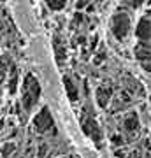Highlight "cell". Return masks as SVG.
I'll return each instance as SVG.
<instances>
[{"label": "cell", "instance_id": "6da1fadb", "mask_svg": "<svg viewBox=\"0 0 151 158\" xmlns=\"http://www.w3.org/2000/svg\"><path fill=\"white\" fill-rule=\"evenodd\" d=\"M112 28H114V34H116L118 39H123L127 35V30H128V18L123 16V14H118L112 19Z\"/></svg>", "mask_w": 151, "mask_h": 158}, {"label": "cell", "instance_id": "7a4b0ae2", "mask_svg": "<svg viewBox=\"0 0 151 158\" xmlns=\"http://www.w3.org/2000/svg\"><path fill=\"white\" fill-rule=\"evenodd\" d=\"M35 127L39 128V132H46L48 128L53 127V119H51L48 109H42V113L37 114V118H35Z\"/></svg>", "mask_w": 151, "mask_h": 158}, {"label": "cell", "instance_id": "8992f818", "mask_svg": "<svg viewBox=\"0 0 151 158\" xmlns=\"http://www.w3.org/2000/svg\"><path fill=\"white\" fill-rule=\"evenodd\" d=\"M65 86H67V93L70 95V98H72V100H78V93H76V88L72 86V83L65 79Z\"/></svg>", "mask_w": 151, "mask_h": 158}, {"label": "cell", "instance_id": "5b68a950", "mask_svg": "<svg viewBox=\"0 0 151 158\" xmlns=\"http://www.w3.org/2000/svg\"><path fill=\"white\" fill-rule=\"evenodd\" d=\"M125 127H127V130H135L137 128V118H135V114H130V118L125 119Z\"/></svg>", "mask_w": 151, "mask_h": 158}, {"label": "cell", "instance_id": "277c9868", "mask_svg": "<svg viewBox=\"0 0 151 158\" xmlns=\"http://www.w3.org/2000/svg\"><path fill=\"white\" fill-rule=\"evenodd\" d=\"M149 30H151V25L146 21V19H142L141 25H139V28H137V35L142 37V39H144V37H149Z\"/></svg>", "mask_w": 151, "mask_h": 158}, {"label": "cell", "instance_id": "3957f363", "mask_svg": "<svg viewBox=\"0 0 151 158\" xmlns=\"http://www.w3.org/2000/svg\"><path fill=\"white\" fill-rule=\"evenodd\" d=\"M97 95H99V104H100V106H106L107 100H109V97H111V90H107V88H99V90H97Z\"/></svg>", "mask_w": 151, "mask_h": 158}, {"label": "cell", "instance_id": "52a82bcc", "mask_svg": "<svg viewBox=\"0 0 151 158\" xmlns=\"http://www.w3.org/2000/svg\"><path fill=\"white\" fill-rule=\"evenodd\" d=\"M48 4H49L51 9H62L65 6V2H48Z\"/></svg>", "mask_w": 151, "mask_h": 158}]
</instances>
